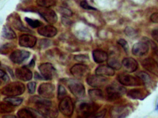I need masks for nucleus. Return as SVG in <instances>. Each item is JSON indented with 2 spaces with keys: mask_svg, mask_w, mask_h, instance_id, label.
I'll use <instances>...</instances> for the list:
<instances>
[{
  "mask_svg": "<svg viewBox=\"0 0 158 118\" xmlns=\"http://www.w3.org/2000/svg\"><path fill=\"white\" fill-rule=\"evenodd\" d=\"M156 108H157V110H158V103H157V107H156Z\"/></svg>",
  "mask_w": 158,
  "mask_h": 118,
  "instance_id": "nucleus-50",
  "label": "nucleus"
},
{
  "mask_svg": "<svg viewBox=\"0 0 158 118\" xmlns=\"http://www.w3.org/2000/svg\"><path fill=\"white\" fill-rule=\"evenodd\" d=\"M117 79L121 85L127 86H137L143 84L138 77H135L128 74H120L117 76Z\"/></svg>",
  "mask_w": 158,
  "mask_h": 118,
  "instance_id": "nucleus-6",
  "label": "nucleus"
},
{
  "mask_svg": "<svg viewBox=\"0 0 158 118\" xmlns=\"http://www.w3.org/2000/svg\"><path fill=\"white\" fill-rule=\"evenodd\" d=\"M142 65L144 69L158 77V63L153 58H148L142 62Z\"/></svg>",
  "mask_w": 158,
  "mask_h": 118,
  "instance_id": "nucleus-15",
  "label": "nucleus"
},
{
  "mask_svg": "<svg viewBox=\"0 0 158 118\" xmlns=\"http://www.w3.org/2000/svg\"><path fill=\"white\" fill-rule=\"evenodd\" d=\"M122 64L124 71L128 73H134L138 68L137 61L131 57L124 58L122 61Z\"/></svg>",
  "mask_w": 158,
  "mask_h": 118,
  "instance_id": "nucleus-17",
  "label": "nucleus"
},
{
  "mask_svg": "<svg viewBox=\"0 0 158 118\" xmlns=\"http://www.w3.org/2000/svg\"><path fill=\"white\" fill-rule=\"evenodd\" d=\"M36 83L35 82H31L27 84V88L28 92L30 94H34L36 90Z\"/></svg>",
  "mask_w": 158,
  "mask_h": 118,
  "instance_id": "nucleus-40",
  "label": "nucleus"
},
{
  "mask_svg": "<svg viewBox=\"0 0 158 118\" xmlns=\"http://www.w3.org/2000/svg\"><path fill=\"white\" fill-rule=\"evenodd\" d=\"M30 102L34 103L36 110L43 117L55 118L58 115V111L52 105V102L48 100L43 99L37 96L32 97Z\"/></svg>",
  "mask_w": 158,
  "mask_h": 118,
  "instance_id": "nucleus-1",
  "label": "nucleus"
},
{
  "mask_svg": "<svg viewBox=\"0 0 158 118\" xmlns=\"http://www.w3.org/2000/svg\"><path fill=\"white\" fill-rule=\"evenodd\" d=\"M25 20L29 26L34 28L39 27L42 25L41 22L37 19H33L32 18L26 17L25 18Z\"/></svg>",
  "mask_w": 158,
  "mask_h": 118,
  "instance_id": "nucleus-33",
  "label": "nucleus"
},
{
  "mask_svg": "<svg viewBox=\"0 0 158 118\" xmlns=\"http://www.w3.org/2000/svg\"><path fill=\"white\" fill-rule=\"evenodd\" d=\"M35 78H36V79H41L42 78V77H41L40 76V75H39L38 73H35Z\"/></svg>",
  "mask_w": 158,
  "mask_h": 118,
  "instance_id": "nucleus-47",
  "label": "nucleus"
},
{
  "mask_svg": "<svg viewBox=\"0 0 158 118\" xmlns=\"http://www.w3.org/2000/svg\"><path fill=\"white\" fill-rule=\"evenodd\" d=\"M152 35L153 38L158 42V28L153 30Z\"/></svg>",
  "mask_w": 158,
  "mask_h": 118,
  "instance_id": "nucleus-45",
  "label": "nucleus"
},
{
  "mask_svg": "<svg viewBox=\"0 0 158 118\" xmlns=\"http://www.w3.org/2000/svg\"><path fill=\"white\" fill-rule=\"evenodd\" d=\"M149 46L145 41H139L134 44L132 49V52L135 56H143L148 53Z\"/></svg>",
  "mask_w": 158,
  "mask_h": 118,
  "instance_id": "nucleus-14",
  "label": "nucleus"
},
{
  "mask_svg": "<svg viewBox=\"0 0 158 118\" xmlns=\"http://www.w3.org/2000/svg\"><path fill=\"white\" fill-rule=\"evenodd\" d=\"M89 97L93 100H100L103 97V94L102 90L98 88L89 89L88 91Z\"/></svg>",
  "mask_w": 158,
  "mask_h": 118,
  "instance_id": "nucleus-26",
  "label": "nucleus"
},
{
  "mask_svg": "<svg viewBox=\"0 0 158 118\" xmlns=\"http://www.w3.org/2000/svg\"><path fill=\"white\" fill-rule=\"evenodd\" d=\"M70 72L75 77L82 78L87 76L89 74L88 66L83 64H77L74 65L70 69Z\"/></svg>",
  "mask_w": 158,
  "mask_h": 118,
  "instance_id": "nucleus-11",
  "label": "nucleus"
},
{
  "mask_svg": "<svg viewBox=\"0 0 158 118\" xmlns=\"http://www.w3.org/2000/svg\"><path fill=\"white\" fill-rule=\"evenodd\" d=\"M59 12L61 13L62 15L64 17H72L73 16V13L72 11L68 8L64 7H60L59 9Z\"/></svg>",
  "mask_w": 158,
  "mask_h": 118,
  "instance_id": "nucleus-36",
  "label": "nucleus"
},
{
  "mask_svg": "<svg viewBox=\"0 0 158 118\" xmlns=\"http://www.w3.org/2000/svg\"><path fill=\"white\" fill-rule=\"evenodd\" d=\"M124 32L126 35L130 37H136L137 36L138 32L136 30L131 27H127L125 29Z\"/></svg>",
  "mask_w": 158,
  "mask_h": 118,
  "instance_id": "nucleus-34",
  "label": "nucleus"
},
{
  "mask_svg": "<svg viewBox=\"0 0 158 118\" xmlns=\"http://www.w3.org/2000/svg\"><path fill=\"white\" fill-rule=\"evenodd\" d=\"M2 36L7 39H14L16 37V34L13 30L8 26H4L2 30Z\"/></svg>",
  "mask_w": 158,
  "mask_h": 118,
  "instance_id": "nucleus-27",
  "label": "nucleus"
},
{
  "mask_svg": "<svg viewBox=\"0 0 158 118\" xmlns=\"http://www.w3.org/2000/svg\"><path fill=\"white\" fill-rule=\"evenodd\" d=\"M107 110L103 109L101 111L97 113V114H95V117H98V118H102L104 117V115L106 114Z\"/></svg>",
  "mask_w": 158,
  "mask_h": 118,
  "instance_id": "nucleus-46",
  "label": "nucleus"
},
{
  "mask_svg": "<svg viewBox=\"0 0 158 118\" xmlns=\"http://www.w3.org/2000/svg\"><path fill=\"white\" fill-rule=\"evenodd\" d=\"M25 87L23 84L20 82H13L4 86L2 89V95L7 96H15L23 94Z\"/></svg>",
  "mask_w": 158,
  "mask_h": 118,
  "instance_id": "nucleus-3",
  "label": "nucleus"
},
{
  "mask_svg": "<svg viewBox=\"0 0 158 118\" xmlns=\"http://www.w3.org/2000/svg\"><path fill=\"white\" fill-rule=\"evenodd\" d=\"M9 20L11 25L18 30H21L22 31H26V32L30 31L28 28L25 27L23 26L21 21V18L18 14H15L14 15H11L9 18Z\"/></svg>",
  "mask_w": 158,
  "mask_h": 118,
  "instance_id": "nucleus-22",
  "label": "nucleus"
},
{
  "mask_svg": "<svg viewBox=\"0 0 158 118\" xmlns=\"http://www.w3.org/2000/svg\"><path fill=\"white\" fill-rule=\"evenodd\" d=\"M55 88L50 83H45L41 84L38 88L39 95L46 99H51L54 97Z\"/></svg>",
  "mask_w": 158,
  "mask_h": 118,
  "instance_id": "nucleus-12",
  "label": "nucleus"
},
{
  "mask_svg": "<svg viewBox=\"0 0 158 118\" xmlns=\"http://www.w3.org/2000/svg\"><path fill=\"white\" fill-rule=\"evenodd\" d=\"M136 76L142 81L144 85H148L151 83L152 80L150 76L146 72L143 71L139 72L137 73Z\"/></svg>",
  "mask_w": 158,
  "mask_h": 118,
  "instance_id": "nucleus-31",
  "label": "nucleus"
},
{
  "mask_svg": "<svg viewBox=\"0 0 158 118\" xmlns=\"http://www.w3.org/2000/svg\"><path fill=\"white\" fill-rule=\"evenodd\" d=\"M39 34L47 37H52L56 36L58 33L57 28L52 26H41L38 30Z\"/></svg>",
  "mask_w": 158,
  "mask_h": 118,
  "instance_id": "nucleus-21",
  "label": "nucleus"
},
{
  "mask_svg": "<svg viewBox=\"0 0 158 118\" xmlns=\"http://www.w3.org/2000/svg\"><path fill=\"white\" fill-rule=\"evenodd\" d=\"M150 20L153 23L158 24V13L152 14L151 16Z\"/></svg>",
  "mask_w": 158,
  "mask_h": 118,
  "instance_id": "nucleus-42",
  "label": "nucleus"
},
{
  "mask_svg": "<svg viewBox=\"0 0 158 118\" xmlns=\"http://www.w3.org/2000/svg\"><path fill=\"white\" fill-rule=\"evenodd\" d=\"M79 4L80 6L84 9H86V10H96V8L89 5L86 0H82L80 2Z\"/></svg>",
  "mask_w": 158,
  "mask_h": 118,
  "instance_id": "nucleus-38",
  "label": "nucleus"
},
{
  "mask_svg": "<svg viewBox=\"0 0 158 118\" xmlns=\"http://www.w3.org/2000/svg\"><path fill=\"white\" fill-rule=\"evenodd\" d=\"M15 75L18 79L23 81H30L33 77L32 72L26 66L17 68Z\"/></svg>",
  "mask_w": 158,
  "mask_h": 118,
  "instance_id": "nucleus-18",
  "label": "nucleus"
},
{
  "mask_svg": "<svg viewBox=\"0 0 158 118\" xmlns=\"http://www.w3.org/2000/svg\"><path fill=\"white\" fill-rule=\"evenodd\" d=\"M4 101L9 102L15 107L20 106L23 101V99L15 96H8L4 99Z\"/></svg>",
  "mask_w": 158,
  "mask_h": 118,
  "instance_id": "nucleus-32",
  "label": "nucleus"
},
{
  "mask_svg": "<svg viewBox=\"0 0 158 118\" xmlns=\"http://www.w3.org/2000/svg\"><path fill=\"white\" fill-rule=\"evenodd\" d=\"M40 43V46H42L43 48H46V47H48L49 46V44H50V40L47 39H43L41 40Z\"/></svg>",
  "mask_w": 158,
  "mask_h": 118,
  "instance_id": "nucleus-43",
  "label": "nucleus"
},
{
  "mask_svg": "<svg viewBox=\"0 0 158 118\" xmlns=\"http://www.w3.org/2000/svg\"><path fill=\"white\" fill-rule=\"evenodd\" d=\"M36 3L40 7L50 8L56 4V0H36Z\"/></svg>",
  "mask_w": 158,
  "mask_h": 118,
  "instance_id": "nucleus-30",
  "label": "nucleus"
},
{
  "mask_svg": "<svg viewBox=\"0 0 158 118\" xmlns=\"http://www.w3.org/2000/svg\"><path fill=\"white\" fill-rule=\"evenodd\" d=\"M35 61H34V60H32L30 62V64H29V65L33 67L35 65Z\"/></svg>",
  "mask_w": 158,
  "mask_h": 118,
  "instance_id": "nucleus-48",
  "label": "nucleus"
},
{
  "mask_svg": "<svg viewBox=\"0 0 158 118\" xmlns=\"http://www.w3.org/2000/svg\"><path fill=\"white\" fill-rule=\"evenodd\" d=\"M15 107V106H13L9 102L4 101L1 103L0 111L1 113H10L14 110Z\"/></svg>",
  "mask_w": 158,
  "mask_h": 118,
  "instance_id": "nucleus-29",
  "label": "nucleus"
},
{
  "mask_svg": "<svg viewBox=\"0 0 158 118\" xmlns=\"http://www.w3.org/2000/svg\"><path fill=\"white\" fill-rule=\"evenodd\" d=\"M59 110L64 115L70 117L73 115L74 106L73 102L71 98L66 96L61 100L59 104Z\"/></svg>",
  "mask_w": 158,
  "mask_h": 118,
  "instance_id": "nucleus-7",
  "label": "nucleus"
},
{
  "mask_svg": "<svg viewBox=\"0 0 158 118\" xmlns=\"http://www.w3.org/2000/svg\"><path fill=\"white\" fill-rule=\"evenodd\" d=\"M86 81L89 86L97 88L102 87L108 83V79L106 77L97 74L88 77Z\"/></svg>",
  "mask_w": 158,
  "mask_h": 118,
  "instance_id": "nucleus-10",
  "label": "nucleus"
},
{
  "mask_svg": "<svg viewBox=\"0 0 158 118\" xmlns=\"http://www.w3.org/2000/svg\"><path fill=\"white\" fill-rule=\"evenodd\" d=\"M131 111V108L127 105L114 107L111 110V115L114 118L125 117L128 115Z\"/></svg>",
  "mask_w": 158,
  "mask_h": 118,
  "instance_id": "nucleus-16",
  "label": "nucleus"
},
{
  "mask_svg": "<svg viewBox=\"0 0 158 118\" xmlns=\"http://www.w3.org/2000/svg\"><path fill=\"white\" fill-rule=\"evenodd\" d=\"M148 95L147 90L142 88H134L127 92V96L135 100H142L145 99Z\"/></svg>",
  "mask_w": 158,
  "mask_h": 118,
  "instance_id": "nucleus-20",
  "label": "nucleus"
},
{
  "mask_svg": "<svg viewBox=\"0 0 158 118\" xmlns=\"http://www.w3.org/2000/svg\"><path fill=\"white\" fill-rule=\"evenodd\" d=\"M108 65L113 68L114 70H119L122 66V63L116 57L114 56L108 58L107 60Z\"/></svg>",
  "mask_w": 158,
  "mask_h": 118,
  "instance_id": "nucleus-28",
  "label": "nucleus"
},
{
  "mask_svg": "<svg viewBox=\"0 0 158 118\" xmlns=\"http://www.w3.org/2000/svg\"><path fill=\"white\" fill-rule=\"evenodd\" d=\"M67 91L64 87L60 85L58 88V98L59 100H62L66 96Z\"/></svg>",
  "mask_w": 158,
  "mask_h": 118,
  "instance_id": "nucleus-35",
  "label": "nucleus"
},
{
  "mask_svg": "<svg viewBox=\"0 0 158 118\" xmlns=\"http://www.w3.org/2000/svg\"><path fill=\"white\" fill-rule=\"evenodd\" d=\"M30 55V53L27 51L17 49L13 52L10 56V59L14 63L20 64L27 60Z\"/></svg>",
  "mask_w": 158,
  "mask_h": 118,
  "instance_id": "nucleus-13",
  "label": "nucleus"
},
{
  "mask_svg": "<svg viewBox=\"0 0 158 118\" xmlns=\"http://www.w3.org/2000/svg\"><path fill=\"white\" fill-rule=\"evenodd\" d=\"M3 117H4V118H15L16 117V116H13V115H12V116H3Z\"/></svg>",
  "mask_w": 158,
  "mask_h": 118,
  "instance_id": "nucleus-49",
  "label": "nucleus"
},
{
  "mask_svg": "<svg viewBox=\"0 0 158 118\" xmlns=\"http://www.w3.org/2000/svg\"><path fill=\"white\" fill-rule=\"evenodd\" d=\"M40 115V114L36 110L29 108L21 109L17 112V115L19 118H37Z\"/></svg>",
  "mask_w": 158,
  "mask_h": 118,
  "instance_id": "nucleus-23",
  "label": "nucleus"
},
{
  "mask_svg": "<svg viewBox=\"0 0 158 118\" xmlns=\"http://www.w3.org/2000/svg\"><path fill=\"white\" fill-rule=\"evenodd\" d=\"M39 69L44 79L47 80L52 79L56 75V69L50 63L41 64L39 66Z\"/></svg>",
  "mask_w": 158,
  "mask_h": 118,
  "instance_id": "nucleus-9",
  "label": "nucleus"
},
{
  "mask_svg": "<svg viewBox=\"0 0 158 118\" xmlns=\"http://www.w3.org/2000/svg\"><path fill=\"white\" fill-rule=\"evenodd\" d=\"M96 74L103 76H113L115 74L114 70L109 65H102L96 69Z\"/></svg>",
  "mask_w": 158,
  "mask_h": 118,
  "instance_id": "nucleus-24",
  "label": "nucleus"
},
{
  "mask_svg": "<svg viewBox=\"0 0 158 118\" xmlns=\"http://www.w3.org/2000/svg\"><path fill=\"white\" fill-rule=\"evenodd\" d=\"M1 78L4 82H8L10 80V77L7 73L2 70H1Z\"/></svg>",
  "mask_w": 158,
  "mask_h": 118,
  "instance_id": "nucleus-41",
  "label": "nucleus"
},
{
  "mask_svg": "<svg viewBox=\"0 0 158 118\" xmlns=\"http://www.w3.org/2000/svg\"><path fill=\"white\" fill-rule=\"evenodd\" d=\"M127 92L125 88L117 84H112L106 88V96L110 101L118 99Z\"/></svg>",
  "mask_w": 158,
  "mask_h": 118,
  "instance_id": "nucleus-4",
  "label": "nucleus"
},
{
  "mask_svg": "<svg viewBox=\"0 0 158 118\" xmlns=\"http://www.w3.org/2000/svg\"><path fill=\"white\" fill-rule=\"evenodd\" d=\"M36 42V38L32 35L24 34L19 38L20 46L26 48H33L35 45Z\"/></svg>",
  "mask_w": 158,
  "mask_h": 118,
  "instance_id": "nucleus-19",
  "label": "nucleus"
},
{
  "mask_svg": "<svg viewBox=\"0 0 158 118\" xmlns=\"http://www.w3.org/2000/svg\"><path fill=\"white\" fill-rule=\"evenodd\" d=\"M92 55L94 61L97 63H102L107 61L109 58L108 53L102 50H95L92 53Z\"/></svg>",
  "mask_w": 158,
  "mask_h": 118,
  "instance_id": "nucleus-25",
  "label": "nucleus"
},
{
  "mask_svg": "<svg viewBox=\"0 0 158 118\" xmlns=\"http://www.w3.org/2000/svg\"><path fill=\"white\" fill-rule=\"evenodd\" d=\"M117 43L122 46L126 53H128L129 50V45L128 42L124 39H120L117 41Z\"/></svg>",
  "mask_w": 158,
  "mask_h": 118,
  "instance_id": "nucleus-37",
  "label": "nucleus"
},
{
  "mask_svg": "<svg viewBox=\"0 0 158 118\" xmlns=\"http://www.w3.org/2000/svg\"><path fill=\"white\" fill-rule=\"evenodd\" d=\"M40 15L49 24L53 25L58 20V16L56 13L52 9L47 7H40L38 10Z\"/></svg>",
  "mask_w": 158,
  "mask_h": 118,
  "instance_id": "nucleus-8",
  "label": "nucleus"
},
{
  "mask_svg": "<svg viewBox=\"0 0 158 118\" xmlns=\"http://www.w3.org/2000/svg\"><path fill=\"white\" fill-rule=\"evenodd\" d=\"M74 59L76 61L80 62H85L88 61V56L87 55H84V54H79V55H76L74 57Z\"/></svg>",
  "mask_w": 158,
  "mask_h": 118,
  "instance_id": "nucleus-39",
  "label": "nucleus"
},
{
  "mask_svg": "<svg viewBox=\"0 0 158 118\" xmlns=\"http://www.w3.org/2000/svg\"><path fill=\"white\" fill-rule=\"evenodd\" d=\"M76 112L78 117L87 118L95 114L99 106L94 102L88 101H79L77 104Z\"/></svg>",
  "mask_w": 158,
  "mask_h": 118,
  "instance_id": "nucleus-2",
  "label": "nucleus"
},
{
  "mask_svg": "<svg viewBox=\"0 0 158 118\" xmlns=\"http://www.w3.org/2000/svg\"><path fill=\"white\" fill-rule=\"evenodd\" d=\"M10 48V46L9 44H5V45H3V47L1 48L2 53L4 54V53H5V52H9Z\"/></svg>",
  "mask_w": 158,
  "mask_h": 118,
  "instance_id": "nucleus-44",
  "label": "nucleus"
},
{
  "mask_svg": "<svg viewBox=\"0 0 158 118\" xmlns=\"http://www.w3.org/2000/svg\"><path fill=\"white\" fill-rule=\"evenodd\" d=\"M67 82V87L75 96L77 98H81L85 96V89L82 83L74 79H70Z\"/></svg>",
  "mask_w": 158,
  "mask_h": 118,
  "instance_id": "nucleus-5",
  "label": "nucleus"
}]
</instances>
